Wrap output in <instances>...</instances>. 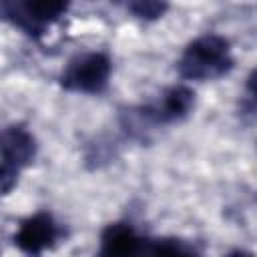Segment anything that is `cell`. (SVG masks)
Here are the masks:
<instances>
[{"mask_svg": "<svg viewBox=\"0 0 257 257\" xmlns=\"http://www.w3.org/2000/svg\"><path fill=\"white\" fill-rule=\"evenodd\" d=\"M179 74L187 80H213L233 68L229 40L219 34L195 38L177 62Z\"/></svg>", "mask_w": 257, "mask_h": 257, "instance_id": "6da1fadb", "label": "cell"}, {"mask_svg": "<svg viewBox=\"0 0 257 257\" xmlns=\"http://www.w3.org/2000/svg\"><path fill=\"white\" fill-rule=\"evenodd\" d=\"M36 157V141L22 124L0 126V193L14 189L18 175Z\"/></svg>", "mask_w": 257, "mask_h": 257, "instance_id": "7a4b0ae2", "label": "cell"}, {"mask_svg": "<svg viewBox=\"0 0 257 257\" xmlns=\"http://www.w3.org/2000/svg\"><path fill=\"white\" fill-rule=\"evenodd\" d=\"M68 4L70 0H0V18L38 36L68 10Z\"/></svg>", "mask_w": 257, "mask_h": 257, "instance_id": "3957f363", "label": "cell"}, {"mask_svg": "<svg viewBox=\"0 0 257 257\" xmlns=\"http://www.w3.org/2000/svg\"><path fill=\"white\" fill-rule=\"evenodd\" d=\"M110 76V58L104 52H86L68 62L60 76L66 90L98 94L106 88Z\"/></svg>", "mask_w": 257, "mask_h": 257, "instance_id": "277c9868", "label": "cell"}, {"mask_svg": "<svg viewBox=\"0 0 257 257\" xmlns=\"http://www.w3.org/2000/svg\"><path fill=\"white\" fill-rule=\"evenodd\" d=\"M60 237V229L58 225L54 223L52 215L50 213H34L30 217H26L16 235H14V243L24 251V253H30V255H40L42 251L50 249Z\"/></svg>", "mask_w": 257, "mask_h": 257, "instance_id": "5b68a950", "label": "cell"}, {"mask_svg": "<svg viewBox=\"0 0 257 257\" xmlns=\"http://www.w3.org/2000/svg\"><path fill=\"white\" fill-rule=\"evenodd\" d=\"M195 104V92L185 84L167 88L157 104L141 108V114L151 122H175L185 118Z\"/></svg>", "mask_w": 257, "mask_h": 257, "instance_id": "8992f818", "label": "cell"}, {"mask_svg": "<svg viewBox=\"0 0 257 257\" xmlns=\"http://www.w3.org/2000/svg\"><path fill=\"white\" fill-rule=\"evenodd\" d=\"M145 239L128 223H110L100 233V253L102 255H135L145 251Z\"/></svg>", "mask_w": 257, "mask_h": 257, "instance_id": "52a82bcc", "label": "cell"}, {"mask_svg": "<svg viewBox=\"0 0 257 257\" xmlns=\"http://www.w3.org/2000/svg\"><path fill=\"white\" fill-rule=\"evenodd\" d=\"M124 6L128 12H133L141 20H157L167 12L169 2L167 0H124Z\"/></svg>", "mask_w": 257, "mask_h": 257, "instance_id": "ba28073f", "label": "cell"}]
</instances>
